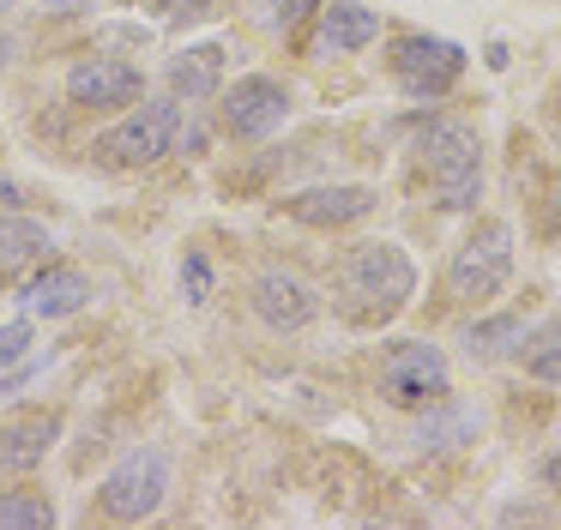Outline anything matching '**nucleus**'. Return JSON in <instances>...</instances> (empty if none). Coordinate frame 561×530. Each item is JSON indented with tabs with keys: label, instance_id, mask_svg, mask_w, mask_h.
Instances as JSON below:
<instances>
[{
	"label": "nucleus",
	"instance_id": "1",
	"mask_svg": "<svg viewBox=\"0 0 561 530\" xmlns=\"http://www.w3.org/2000/svg\"><path fill=\"white\" fill-rule=\"evenodd\" d=\"M339 313L356 325H387L416 296V265L399 241H363L339 260Z\"/></svg>",
	"mask_w": 561,
	"mask_h": 530
},
{
	"label": "nucleus",
	"instance_id": "2",
	"mask_svg": "<svg viewBox=\"0 0 561 530\" xmlns=\"http://www.w3.org/2000/svg\"><path fill=\"white\" fill-rule=\"evenodd\" d=\"M423 163H428V181H435V199L447 211H471L477 193H483V151H477V132L465 120H428Z\"/></svg>",
	"mask_w": 561,
	"mask_h": 530
},
{
	"label": "nucleus",
	"instance_id": "3",
	"mask_svg": "<svg viewBox=\"0 0 561 530\" xmlns=\"http://www.w3.org/2000/svg\"><path fill=\"white\" fill-rule=\"evenodd\" d=\"M513 277V223L483 217L447 260V289L459 301H495Z\"/></svg>",
	"mask_w": 561,
	"mask_h": 530
},
{
	"label": "nucleus",
	"instance_id": "4",
	"mask_svg": "<svg viewBox=\"0 0 561 530\" xmlns=\"http://www.w3.org/2000/svg\"><path fill=\"white\" fill-rule=\"evenodd\" d=\"M182 127H187L182 96H170V103H146V108H134L127 120H115V127L98 139V151H103V163H115V169H146V163H158V157L175 151Z\"/></svg>",
	"mask_w": 561,
	"mask_h": 530
},
{
	"label": "nucleus",
	"instance_id": "5",
	"mask_svg": "<svg viewBox=\"0 0 561 530\" xmlns=\"http://www.w3.org/2000/svg\"><path fill=\"white\" fill-rule=\"evenodd\" d=\"M163 488H170V458L158 452V446H146V452H127L122 464L103 476L98 500L110 518H122V525H139V518H151L163 506Z\"/></svg>",
	"mask_w": 561,
	"mask_h": 530
},
{
	"label": "nucleus",
	"instance_id": "6",
	"mask_svg": "<svg viewBox=\"0 0 561 530\" xmlns=\"http://www.w3.org/2000/svg\"><path fill=\"white\" fill-rule=\"evenodd\" d=\"M465 72V48L447 43V36H399L392 43V79H399L404 96L416 103H435L459 84Z\"/></svg>",
	"mask_w": 561,
	"mask_h": 530
},
{
	"label": "nucleus",
	"instance_id": "7",
	"mask_svg": "<svg viewBox=\"0 0 561 530\" xmlns=\"http://www.w3.org/2000/svg\"><path fill=\"white\" fill-rule=\"evenodd\" d=\"M447 380H453L447 356H440L435 344H423V337L392 344L387 361H380V392L399 410H423V404H435V398H447Z\"/></svg>",
	"mask_w": 561,
	"mask_h": 530
},
{
	"label": "nucleus",
	"instance_id": "8",
	"mask_svg": "<svg viewBox=\"0 0 561 530\" xmlns=\"http://www.w3.org/2000/svg\"><path fill=\"white\" fill-rule=\"evenodd\" d=\"M284 115H290V91L278 79H266V72H248V79H236L224 91V127L236 139H272L284 127Z\"/></svg>",
	"mask_w": 561,
	"mask_h": 530
},
{
	"label": "nucleus",
	"instance_id": "9",
	"mask_svg": "<svg viewBox=\"0 0 561 530\" xmlns=\"http://www.w3.org/2000/svg\"><path fill=\"white\" fill-rule=\"evenodd\" d=\"M139 67H127V60H79L73 72H67V96H73L79 108H127L139 103Z\"/></svg>",
	"mask_w": 561,
	"mask_h": 530
},
{
	"label": "nucleus",
	"instance_id": "10",
	"mask_svg": "<svg viewBox=\"0 0 561 530\" xmlns=\"http://www.w3.org/2000/svg\"><path fill=\"white\" fill-rule=\"evenodd\" d=\"M254 313L272 325V332H302V325L320 313V296L296 272H260L254 277Z\"/></svg>",
	"mask_w": 561,
	"mask_h": 530
},
{
	"label": "nucleus",
	"instance_id": "11",
	"mask_svg": "<svg viewBox=\"0 0 561 530\" xmlns=\"http://www.w3.org/2000/svg\"><path fill=\"white\" fill-rule=\"evenodd\" d=\"M284 211L308 229H339L375 211V187H356V181H344V187H302L284 199Z\"/></svg>",
	"mask_w": 561,
	"mask_h": 530
},
{
	"label": "nucleus",
	"instance_id": "12",
	"mask_svg": "<svg viewBox=\"0 0 561 530\" xmlns=\"http://www.w3.org/2000/svg\"><path fill=\"white\" fill-rule=\"evenodd\" d=\"M61 422L49 410H25V416H7L0 422V470H37L49 458Z\"/></svg>",
	"mask_w": 561,
	"mask_h": 530
},
{
	"label": "nucleus",
	"instance_id": "13",
	"mask_svg": "<svg viewBox=\"0 0 561 530\" xmlns=\"http://www.w3.org/2000/svg\"><path fill=\"white\" fill-rule=\"evenodd\" d=\"M85 301H91V277L73 272V265H49L43 277L25 284V308L37 313V320H67V313H79Z\"/></svg>",
	"mask_w": 561,
	"mask_h": 530
},
{
	"label": "nucleus",
	"instance_id": "14",
	"mask_svg": "<svg viewBox=\"0 0 561 530\" xmlns=\"http://www.w3.org/2000/svg\"><path fill=\"white\" fill-rule=\"evenodd\" d=\"M163 79H170V91L182 96V103H199V96H211V91L224 84V48H218V43L182 48V55H170Z\"/></svg>",
	"mask_w": 561,
	"mask_h": 530
},
{
	"label": "nucleus",
	"instance_id": "15",
	"mask_svg": "<svg viewBox=\"0 0 561 530\" xmlns=\"http://www.w3.org/2000/svg\"><path fill=\"white\" fill-rule=\"evenodd\" d=\"M380 36V12L375 7H356V0H332L320 12V48L327 55H356Z\"/></svg>",
	"mask_w": 561,
	"mask_h": 530
},
{
	"label": "nucleus",
	"instance_id": "16",
	"mask_svg": "<svg viewBox=\"0 0 561 530\" xmlns=\"http://www.w3.org/2000/svg\"><path fill=\"white\" fill-rule=\"evenodd\" d=\"M477 428H483V416H477L465 398H435V410L416 422V446H423V452H447V446L477 440Z\"/></svg>",
	"mask_w": 561,
	"mask_h": 530
},
{
	"label": "nucleus",
	"instance_id": "17",
	"mask_svg": "<svg viewBox=\"0 0 561 530\" xmlns=\"http://www.w3.org/2000/svg\"><path fill=\"white\" fill-rule=\"evenodd\" d=\"M49 253V229L31 217H0V272H25Z\"/></svg>",
	"mask_w": 561,
	"mask_h": 530
},
{
	"label": "nucleus",
	"instance_id": "18",
	"mask_svg": "<svg viewBox=\"0 0 561 530\" xmlns=\"http://www.w3.org/2000/svg\"><path fill=\"white\" fill-rule=\"evenodd\" d=\"M525 337L531 332H525L519 313H495V320L465 332V349H471V361H501V356H513V349H525Z\"/></svg>",
	"mask_w": 561,
	"mask_h": 530
},
{
	"label": "nucleus",
	"instance_id": "19",
	"mask_svg": "<svg viewBox=\"0 0 561 530\" xmlns=\"http://www.w3.org/2000/svg\"><path fill=\"white\" fill-rule=\"evenodd\" d=\"M525 368H531V380H543V385H561V313L549 325H537L531 337H525Z\"/></svg>",
	"mask_w": 561,
	"mask_h": 530
},
{
	"label": "nucleus",
	"instance_id": "20",
	"mask_svg": "<svg viewBox=\"0 0 561 530\" xmlns=\"http://www.w3.org/2000/svg\"><path fill=\"white\" fill-rule=\"evenodd\" d=\"M55 525V506L37 488H7L0 494V530H43Z\"/></svg>",
	"mask_w": 561,
	"mask_h": 530
},
{
	"label": "nucleus",
	"instance_id": "21",
	"mask_svg": "<svg viewBox=\"0 0 561 530\" xmlns=\"http://www.w3.org/2000/svg\"><path fill=\"white\" fill-rule=\"evenodd\" d=\"M31 344H37V332H31V320L0 325V368H13V361H25V356H31Z\"/></svg>",
	"mask_w": 561,
	"mask_h": 530
},
{
	"label": "nucleus",
	"instance_id": "22",
	"mask_svg": "<svg viewBox=\"0 0 561 530\" xmlns=\"http://www.w3.org/2000/svg\"><path fill=\"white\" fill-rule=\"evenodd\" d=\"M182 296L187 301H206L211 296V265L199 260V253H187V260H182Z\"/></svg>",
	"mask_w": 561,
	"mask_h": 530
},
{
	"label": "nucleus",
	"instance_id": "23",
	"mask_svg": "<svg viewBox=\"0 0 561 530\" xmlns=\"http://www.w3.org/2000/svg\"><path fill=\"white\" fill-rule=\"evenodd\" d=\"M308 7H314V0H278V24H296Z\"/></svg>",
	"mask_w": 561,
	"mask_h": 530
},
{
	"label": "nucleus",
	"instance_id": "24",
	"mask_svg": "<svg viewBox=\"0 0 561 530\" xmlns=\"http://www.w3.org/2000/svg\"><path fill=\"white\" fill-rule=\"evenodd\" d=\"M158 7H163V12H206L211 0H158Z\"/></svg>",
	"mask_w": 561,
	"mask_h": 530
},
{
	"label": "nucleus",
	"instance_id": "25",
	"mask_svg": "<svg viewBox=\"0 0 561 530\" xmlns=\"http://www.w3.org/2000/svg\"><path fill=\"white\" fill-rule=\"evenodd\" d=\"M13 205H19V187H13L7 175H0V211H13Z\"/></svg>",
	"mask_w": 561,
	"mask_h": 530
},
{
	"label": "nucleus",
	"instance_id": "26",
	"mask_svg": "<svg viewBox=\"0 0 561 530\" xmlns=\"http://www.w3.org/2000/svg\"><path fill=\"white\" fill-rule=\"evenodd\" d=\"M543 482H549V488H561V452H556V458H549V464H543Z\"/></svg>",
	"mask_w": 561,
	"mask_h": 530
},
{
	"label": "nucleus",
	"instance_id": "27",
	"mask_svg": "<svg viewBox=\"0 0 561 530\" xmlns=\"http://www.w3.org/2000/svg\"><path fill=\"white\" fill-rule=\"evenodd\" d=\"M7 7H19V0H0V12H7Z\"/></svg>",
	"mask_w": 561,
	"mask_h": 530
}]
</instances>
